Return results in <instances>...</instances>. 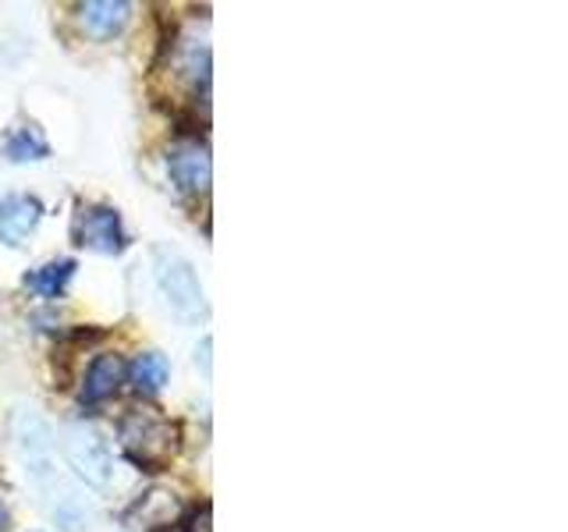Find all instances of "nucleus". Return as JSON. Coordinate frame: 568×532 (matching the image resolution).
Returning a JSON list of instances; mask_svg holds the SVG:
<instances>
[{"instance_id": "f03ea898", "label": "nucleus", "mask_w": 568, "mask_h": 532, "mask_svg": "<svg viewBox=\"0 0 568 532\" xmlns=\"http://www.w3.org/2000/svg\"><path fill=\"white\" fill-rule=\"evenodd\" d=\"M156 284H160V291H164L168 306L182 316L185 324H195V319L206 313L203 284L185 256L171 253V248H156Z\"/></svg>"}, {"instance_id": "7ed1b4c3", "label": "nucleus", "mask_w": 568, "mask_h": 532, "mask_svg": "<svg viewBox=\"0 0 568 532\" xmlns=\"http://www.w3.org/2000/svg\"><path fill=\"white\" fill-rule=\"evenodd\" d=\"M61 448L68 466L75 469V475L82 479L85 487H97L103 490L111 483L114 475V454H111V443H106L93 426H64L61 433Z\"/></svg>"}, {"instance_id": "39448f33", "label": "nucleus", "mask_w": 568, "mask_h": 532, "mask_svg": "<svg viewBox=\"0 0 568 532\" xmlns=\"http://www.w3.org/2000/svg\"><path fill=\"white\" fill-rule=\"evenodd\" d=\"M168 171L178 192L185 195H206L210 177H213V164H210V150L200 139H185L171 146L168 153Z\"/></svg>"}, {"instance_id": "6e6552de", "label": "nucleus", "mask_w": 568, "mask_h": 532, "mask_svg": "<svg viewBox=\"0 0 568 532\" xmlns=\"http://www.w3.org/2000/svg\"><path fill=\"white\" fill-rule=\"evenodd\" d=\"M124 359L121 355H97L85 369V383H82V401L100 405L106 398L118 395V387L124 383Z\"/></svg>"}, {"instance_id": "20e7f679", "label": "nucleus", "mask_w": 568, "mask_h": 532, "mask_svg": "<svg viewBox=\"0 0 568 532\" xmlns=\"http://www.w3.org/2000/svg\"><path fill=\"white\" fill-rule=\"evenodd\" d=\"M71 238L85 248H97V253H106L114 256L124 248V224H121V213L114 206H103V203H93V206H79L75 213V224H71Z\"/></svg>"}, {"instance_id": "f257e3e1", "label": "nucleus", "mask_w": 568, "mask_h": 532, "mask_svg": "<svg viewBox=\"0 0 568 532\" xmlns=\"http://www.w3.org/2000/svg\"><path fill=\"white\" fill-rule=\"evenodd\" d=\"M121 448L139 469L160 472L178 451V426L164 416L150 412V408H135L118 426Z\"/></svg>"}, {"instance_id": "9d476101", "label": "nucleus", "mask_w": 568, "mask_h": 532, "mask_svg": "<svg viewBox=\"0 0 568 532\" xmlns=\"http://www.w3.org/2000/svg\"><path fill=\"white\" fill-rule=\"evenodd\" d=\"M71 277H75V259H50L26 277V288H32L40 298H61Z\"/></svg>"}, {"instance_id": "423d86ee", "label": "nucleus", "mask_w": 568, "mask_h": 532, "mask_svg": "<svg viewBox=\"0 0 568 532\" xmlns=\"http://www.w3.org/2000/svg\"><path fill=\"white\" fill-rule=\"evenodd\" d=\"M43 221V206L36 195H8L0 203V242L8 248L26 245V238L32 235Z\"/></svg>"}, {"instance_id": "9b49d317", "label": "nucleus", "mask_w": 568, "mask_h": 532, "mask_svg": "<svg viewBox=\"0 0 568 532\" xmlns=\"http://www.w3.org/2000/svg\"><path fill=\"white\" fill-rule=\"evenodd\" d=\"M50 153L43 132L36 124H18V129L8 135V156L14 164H26V160H43Z\"/></svg>"}, {"instance_id": "1a4fd4ad", "label": "nucleus", "mask_w": 568, "mask_h": 532, "mask_svg": "<svg viewBox=\"0 0 568 532\" xmlns=\"http://www.w3.org/2000/svg\"><path fill=\"white\" fill-rule=\"evenodd\" d=\"M168 377H171V366H168V359L160 351H142L139 359L129 366V380H132V387L139 390V395H160L164 383H168Z\"/></svg>"}, {"instance_id": "f8f14e48", "label": "nucleus", "mask_w": 568, "mask_h": 532, "mask_svg": "<svg viewBox=\"0 0 568 532\" xmlns=\"http://www.w3.org/2000/svg\"><path fill=\"white\" fill-rule=\"evenodd\" d=\"M189 532H210V504L206 501L189 514Z\"/></svg>"}, {"instance_id": "0eeeda50", "label": "nucleus", "mask_w": 568, "mask_h": 532, "mask_svg": "<svg viewBox=\"0 0 568 532\" xmlns=\"http://www.w3.org/2000/svg\"><path fill=\"white\" fill-rule=\"evenodd\" d=\"M129 14L132 8L124 0H89V4L79 8V22L93 40H114L124 22H129Z\"/></svg>"}, {"instance_id": "ddd939ff", "label": "nucleus", "mask_w": 568, "mask_h": 532, "mask_svg": "<svg viewBox=\"0 0 568 532\" xmlns=\"http://www.w3.org/2000/svg\"><path fill=\"white\" fill-rule=\"evenodd\" d=\"M4 529H8V508L0 504V532H4Z\"/></svg>"}]
</instances>
